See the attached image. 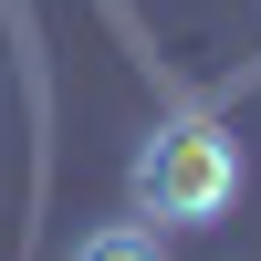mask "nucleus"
Here are the masks:
<instances>
[{"label":"nucleus","instance_id":"nucleus-2","mask_svg":"<svg viewBox=\"0 0 261 261\" xmlns=\"http://www.w3.org/2000/svg\"><path fill=\"white\" fill-rule=\"evenodd\" d=\"M73 261H167V241H157L146 220H105V230L73 241Z\"/></svg>","mask_w":261,"mask_h":261},{"label":"nucleus","instance_id":"nucleus-1","mask_svg":"<svg viewBox=\"0 0 261 261\" xmlns=\"http://www.w3.org/2000/svg\"><path fill=\"white\" fill-rule=\"evenodd\" d=\"M125 199H136V220H157V230L230 220V199H241V136H220L209 115H167L157 136L136 146V167H125Z\"/></svg>","mask_w":261,"mask_h":261}]
</instances>
